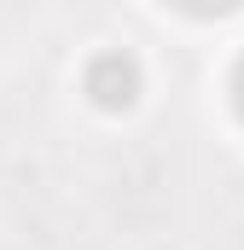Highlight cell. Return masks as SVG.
I'll list each match as a JSON object with an SVG mask.
<instances>
[{
	"mask_svg": "<svg viewBox=\"0 0 244 250\" xmlns=\"http://www.w3.org/2000/svg\"><path fill=\"white\" fill-rule=\"evenodd\" d=\"M81 87L93 93V105H105V111H128L134 93H140V64L128 59V53H99V59L87 64Z\"/></svg>",
	"mask_w": 244,
	"mask_h": 250,
	"instance_id": "6da1fadb",
	"label": "cell"
},
{
	"mask_svg": "<svg viewBox=\"0 0 244 250\" xmlns=\"http://www.w3.org/2000/svg\"><path fill=\"white\" fill-rule=\"evenodd\" d=\"M233 105H239V117H244V59H239V70H233Z\"/></svg>",
	"mask_w": 244,
	"mask_h": 250,
	"instance_id": "7a4b0ae2",
	"label": "cell"
}]
</instances>
